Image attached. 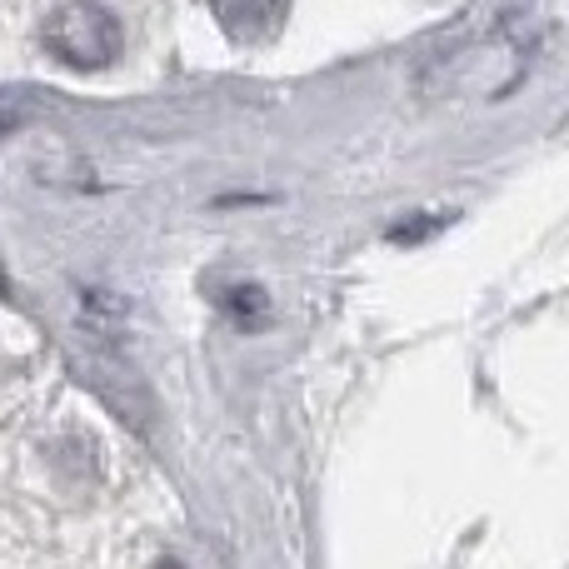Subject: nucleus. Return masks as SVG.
Returning a JSON list of instances; mask_svg holds the SVG:
<instances>
[{"label": "nucleus", "instance_id": "nucleus-2", "mask_svg": "<svg viewBox=\"0 0 569 569\" xmlns=\"http://www.w3.org/2000/svg\"><path fill=\"white\" fill-rule=\"evenodd\" d=\"M40 40H46V50L60 66L106 70V66H116L120 50H126V26H120V16L110 6H100V0H66V6H56L46 16Z\"/></svg>", "mask_w": 569, "mask_h": 569}, {"label": "nucleus", "instance_id": "nucleus-3", "mask_svg": "<svg viewBox=\"0 0 569 569\" xmlns=\"http://www.w3.org/2000/svg\"><path fill=\"white\" fill-rule=\"evenodd\" d=\"M210 10H216V26L226 30L230 40L260 46V40H270L284 26L290 0H210Z\"/></svg>", "mask_w": 569, "mask_h": 569}, {"label": "nucleus", "instance_id": "nucleus-5", "mask_svg": "<svg viewBox=\"0 0 569 569\" xmlns=\"http://www.w3.org/2000/svg\"><path fill=\"white\" fill-rule=\"evenodd\" d=\"M156 569H190V565H180V560H160Z\"/></svg>", "mask_w": 569, "mask_h": 569}, {"label": "nucleus", "instance_id": "nucleus-4", "mask_svg": "<svg viewBox=\"0 0 569 569\" xmlns=\"http://www.w3.org/2000/svg\"><path fill=\"white\" fill-rule=\"evenodd\" d=\"M266 290H256V284H236V290L226 295V310L240 315V320H266Z\"/></svg>", "mask_w": 569, "mask_h": 569}, {"label": "nucleus", "instance_id": "nucleus-6", "mask_svg": "<svg viewBox=\"0 0 569 569\" xmlns=\"http://www.w3.org/2000/svg\"><path fill=\"white\" fill-rule=\"evenodd\" d=\"M0 130H6V116H0ZM0 290H6V280H0Z\"/></svg>", "mask_w": 569, "mask_h": 569}, {"label": "nucleus", "instance_id": "nucleus-1", "mask_svg": "<svg viewBox=\"0 0 569 569\" xmlns=\"http://www.w3.org/2000/svg\"><path fill=\"white\" fill-rule=\"evenodd\" d=\"M530 70V50L515 30H490L470 46L450 50L425 70V96L455 100V106H495L505 100Z\"/></svg>", "mask_w": 569, "mask_h": 569}]
</instances>
